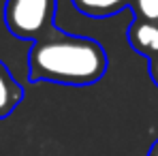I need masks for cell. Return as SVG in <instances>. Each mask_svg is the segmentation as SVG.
<instances>
[{
    "instance_id": "obj_6",
    "label": "cell",
    "mask_w": 158,
    "mask_h": 156,
    "mask_svg": "<svg viewBox=\"0 0 158 156\" xmlns=\"http://www.w3.org/2000/svg\"><path fill=\"white\" fill-rule=\"evenodd\" d=\"M131 9L135 11V17L158 24V0H132Z\"/></svg>"
},
{
    "instance_id": "obj_8",
    "label": "cell",
    "mask_w": 158,
    "mask_h": 156,
    "mask_svg": "<svg viewBox=\"0 0 158 156\" xmlns=\"http://www.w3.org/2000/svg\"><path fill=\"white\" fill-rule=\"evenodd\" d=\"M148 156H158V141H156V143H152V148H150Z\"/></svg>"
},
{
    "instance_id": "obj_7",
    "label": "cell",
    "mask_w": 158,
    "mask_h": 156,
    "mask_svg": "<svg viewBox=\"0 0 158 156\" xmlns=\"http://www.w3.org/2000/svg\"><path fill=\"white\" fill-rule=\"evenodd\" d=\"M150 73H152V79H154V83L158 86V56L150 60Z\"/></svg>"
},
{
    "instance_id": "obj_2",
    "label": "cell",
    "mask_w": 158,
    "mask_h": 156,
    "mask_svg": "<svg viewBox=\"0 0 158 156\" xmlns=\"http://www.w3.org/2000/svg\"><path fill=\"white\" fill-rule=\"evenodd\" d=\"M58 0H6L4 2V24L17 39L39 41L56 28Z\"/></svg>"
},
{
    "instance_id": "obj_5",
    "label": "cell",
    "mask_w": 158,
    "mask_h": 156,
    "mask_svg": "<svg viewBox=\"0 0 158 156\" xmlns=\"http://www.w3.org/2000/svg\"><path fill=\"white\" fill-rule=\"evenodd\" d=\"M132 0H73L75 9L88 17H111L131 6Z\"/></svg>"
},
{
    "instance_id": "obj_4",
    "label": "cell",
    "mask_w": 158,
    "mask_h": 156,
    "mask_svg": "<svg viewBox=\"0 0 158 156\" xmlns=\"http://www.w3.org/2000/svg\"><path fill=\"white\" fill-rule=\"evenodd\" d=\"M24 99V88L17 83V79L11 75L6 64L0 60V120L11 116L15 107Z\"/></svg>"
},
{
    "instance_id": "obj_1",
    "label": "cell",
    "mask_w": 158,
    "mask_h": 156,
    "mask_svg": "<svg viewBox=\"0 0 158 156\" xmlns=\"http://www.w3.org/2000/svg\"><path fill=\"white\" fill-rule=\"evenodd\" d=\"M107 73V53L94 39L64 34L52 28L28 53L30 81L60 86H92Z\"/></svg>"
},
{
    "instance_id": "obj_3",
    "label": "cell",
    "mask_w": 158,
    "mask_h": 156,
    "mask_svg": "<svg viewBox=\"0 0 158 156\" xmlns=\"http://www.w3.org/2000/svg\"><path fill=\"white\" fill-rule=\"evenodd\" d=\"M128 43L135 52H139L145 58H156L158 56V24L145 22L135 17L128 28Z\"/></svg>"
}]
</instances>
